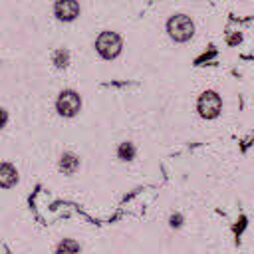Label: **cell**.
Wrapping results in <instances>:
<instances>
[{
	"label": "cell",
	"mask_w": 254,
	"mask_h": 254,
	"mask_svg": "<svg viewBox=\"0 0 254 254\" xmlns=\"http://www.w3.org/2000/svg\"><path fill=\"white\" fill-rule=\"evenodd\" d=\"M18 183V171L12 163H0V189H12Z\"/></svg>",
	"instance_id": "8992f818"
},
{
	"label": "cell",
	"mask_w": 254,
	"mask_h": 254,
	"mask_svg": "<svg viewBox=\"0 0 254 254\" xmlns=\"http://www.w3.org/2000/svg\"><path fill=\"white\" fill-rule=\"evenodd\" d=\"M167 34L171 36V40H175L177 44H185L192 38L194 34V24L187 14H175L169 18L167 22Z\"/></svg>",
	"instance_id": "6da1fadb"
},
{
	"label": "cell",
	"mask_w": 254,
	"mask_h": 254,
	"mask_svg": "<svg viewBox=\"0 0 254 254\" xmlns=\"http://www.w3.org/2000/svg\"><path fill=\"white\" fill-rule=\"evenodd\" d=\"M121 48H123V42L117 32L105 30L95 38V52L103 60H115L121 54Z\"/></svg>",
	"instance_id": "7a4b0ae2"
},
{
	"label": "cell",
	"mask_w": 254,
	"mask_h": 254,
	"mask_svg": "<svg viewBox=\"0 0 254 254\" xmlns=\"http://www.w3.org/2000/svg\"><path fill=\"white\" fill-rule=\"evenodd\" d=\"M6 123H8V111L0 107V129L6 127Z\"/></svg>",
	"instance_id": "7c38bea8"
},
{
	"label": "cell",
	"mask_w": 254,
	"mask_h": 254,
	"mask_svg": "<svg viewBox=\"0 0 254 254\" xmlns=\"http://www.w3.org/2000/svg\"><path fill=\"white\" fill-rule=\"evenodd\" d=\"M56 254H81V246L75 238H62L56 246Z\"/></svg>",
	"instance_id": "9c48e42d"
},
{
	"label": "cell",
	"mask_w": 254,
	"mask_h": 254,
	"mask_svg": "<svg viewBox=\"0 0 254 254\" xmlns=\"http://www.w3.org/2000/svg\"><path fill=\"white\" fill-rule=\"evenodd\" d=\"M115 155H117L119 161L129 163V161H133V159L137 157V147H135V143H131V141H121V143L117 145Z\"/></svg>",
	"instance_id": "ba28073f"
},
{
	"label": "cell",
	"mask_w": 254,
	"mask_h": 254,
	"mask_svg": "<svg viewBox=\"0 0 254 254\" xmlns=\"http://www.w3.org/2000/svg\"><path fill=\"white\" fill-rule=\"evenodd\" d=\"M77 169H79V157L75 153H71V151H65L60 157V171L64 175H73Z\"/></svg>",
	"instance_id": "52a82bcc"
},
{
	"label": "cell",
	"mask_w": 254,
	"mask_h": 254,
	"mask_svg": "<svg viewBox=\"0 0 254 254\" xmlns=\"http://www.w3.org/2000/svg\"><path fill=\"white\" fill-rule=\"evenodd\" d=\"M54 16L62 22H73L79 16L77 0H56L54 2Z\"/></svg>",
	"instance_id": "5b68a950"
},
{
	"label": "cell",
	"mask_w": 254,
	"mask_h": 254,
	"mask_svg": "<svg viewBox=\"0 0 254 254\" xmlns=\"http://www.w3.org/2000/svg\"><path fill=\"white\" fill-rule=\"evenodd\" d=\"M196 111L202 119H216L222 111V97L214 89H206L196 99Z\"/></svg>",
	"instance_id": "3957f363"
},
{
	"label": "cell",
	"mask_w": 254,
	"mask_h": 254,
	"mask_svg": "<svg viewBox=\"0 0 254 254\" xmlns=\"http://www.w3.org/2000/svg\"><path fill=\"white\" fill-rule=\"evenodd\" d=\"M54 64H56V67H60V69H64L65 65H67V62H69V54L65 52V50H56L54 52Z\"/></svg>",
	"instance_id": "30bf717a"
},
{
	"label": "cell",
	"mask_w": 254,
	"mask_h": 254,
	"mask_svg": "<svg viewBox=\"0 0 254 254\" xmlns=\"http://www.w3.org/2000/svg\"><path fill=\"white\" fill-rule=\"evenodd\" d=\"M183 220H185V218H183L181 212H173V214L169 216V226H171V228H181V226H183Z\"/></svg>",
	"instance_id": "8fae6325"
},
{
	"label": "cell",
	"mask_w": 254,
	"mask_h": 254,
	"mask_svg": "<svg viewBox=\"0 0 254 254\" xmlns=\"http://www.w3.org/2000/svg\"><path fill=\"white\" fill-rule=\"evenodd\" d=\"M81 109V97L73 89H64L56 99V111L62 117H75Z\"/></svg>",
	"instance_id": "277c9868"
}]
</instances>
